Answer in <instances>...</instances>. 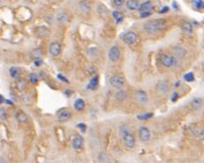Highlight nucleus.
Returning <instances> with one entry per match:
<instances>
[{"label": "nucleus", "mask_w": 204, "mask_h": 163, "mask_svg": "<svg viewBox=\"0 0 204 163\" xmlns=\"http://www.w3.org/2000/svg\"><path fill=\"white\" fill-rule=\"evenodd\" d=\"M193 5L197 9H203L204 10V2L202 0H193Z\"/></svg>", "instance_id": "26"}, {"label": "nucleus", "mask_w": 204, "mask_h": 163, "mask_svg": "<svg viewBox=\"0 0 204 163\" xmlns=\"http://www.w3.org/2000/svg\"><path fill=\"white\" fill-rule=\"evenodd\" d=\"M68 15H67L65 12H60V13L57 15V20L61 23H65V22L68 21Z\"/></svg>", "instance_id": "21"}, {"label": "nucleus", "mask_w": 204, "mask_h": 163, "mask_svg": "<svg viewBox=\"0 0 204 163\" xmlns=\"http://www.w3.org/2000/svg\"><path fill=\"white\" fill-rule=\"evenodd\" d=\"M71 118V112L70 111H63L62 113L59 115V121L60 122H66L70 120Z\"/></svg>", "instance_id": "16"}, {"label": "nucleus", "mask_w": 204, "mask_h": 163, "mask_svg": "<svg viewBox=\"0 0 204 163\" xmlns=\"http://www.w3.org/2000/svg\"><path fill=\"white\" fill-rule=\"evenodd\" d=\"M40 35L42 36V37H44V36L47 35V33H48V29H47L46 27H44V26H42V27L40 28Z\"/></svg>", "instance_id": "32"}, {"label": "nucleus", "mask_w": 204, "mask_h": 163, "mask_svg": "<svg viewBox=\"0 0 204 163\" xmlns=\"http://www.w3.org/2000/svg\"><path fill=\"white\" fill-rule=\"evenodd\" d=\"M25 86H26L25 80H23V79H19V78L16 79V87H17L18 90L21 91V90H23L24 88H25Z\"/></svg>", "instance_id": "22"}, {"label": "nucleus", "mask_w": 204, "mask_h": 163, "mask_svg": "<svg viewBox=\"0 0 204 163\" xmlns=\"http://www.w3.org/2000/svg\"><path fill=\"white\" fill-rule=\"evenodd\" d=\"M168 10H169V8L166 6V7H164V8H163V9H161V10H160V13H165V12H167V11H168Z\"/></svg>", "instance_id": "39"}, {"label": "nucleus", "mask_w": 204, "mask_h": 163, "mask_svg": "<svg viewBox=\"0 0 204 163\" xmlns=\"http://www.w3.org/2000/svg\"><path fill=\"white\" fill-rule=\"evenodd\" d=\"M58 79H60L61 81H62V82H65V83H69V81L67 80V78H65V77H63L61 74H59V75H58Z\"/></svg>", "instance_id": "36"}, {"label": "nucleus", "mask_w": 204, "mask_h": 163, "mask_svg": "<svg viewBox=\"0 0 204 163\" xmlns=\"http://www.w3.org/2000/svg\"><path fill=\"white\" fill-rule=\"evenodd\" d=\"M99 161L100 162H107L108 161V156L106 153H104V152H102L100 154V156H99Z\"/></svg>", "instance_id": "31"}, {"label": "nucleus", "mask_w": 204, "mask_h": 163, "mask_svg": "<svg viewBox=\"0 0 204 163\" xmlns=\"http://www.w3.org/2000/svg\"><path fill=\"white\" fill-rule=\"evenodd\" d=\"M161 62L165 68H173L177 65V60L172 56L169 54H162L160 58Z\"/></svg>", "instance_id": "3"}, {"label": "nucleus", "mask_w": 204, "mask_h": 163, "mask_svg": "<svg viewBox=\"0 0 204 163\" xmlns=\"http://www.w3.org/2000/svg\"><path fill=\"white\" fill-rule=\"evenodd\" d=\"M84 146V139L82 136H75L72 140V147L75 150H81Z\"/></svg>", "instance_id": "10"}, {"label": "nucleus", "mask_w": 204, "mask_h": 163, "mask_svg": "<svg viewBox=\"0 0 204 163\" xmlns=\"http://www.w3.org/2000/svg\"><path fill=\"white\" fill-rule=\"evenodd\" d=\"M109 84H110V86H111V87L119 89V88H121L122 86L124 85V79L122 78L121 76L114 75V76H112L111 78H110Z\"/></svg>", "instance_id": "6"}, {"label": "nucleus", "mask_w": 204, "mask_h": 163, "mask_svg": "<svg viewBox=\"0 0 204 163\" xmlns=\"http://www.w3.org/2000/svg\"><path fill=\"white\" fill-rule=\"evenodd\" d=\"M202 105H203V100L201 99V98H194V99H192L190 102L191 108H192V110H194V111L199 110L202 107Z\"/></svg>", "instance_id": "13"}, {"label": "nucleus", "mask_w": 204, "mask_h": 163, "mask_svg": "<svg viewBox=\"0 0 204 163\" xmlns=\"http://www.w3.org/2000/svg\"><path fill=\"white\" fill-rule=\"evenodd\" d=\"M153 9H154V5H153V3L151 1H146L142 4H140L138 6V11L140 13V17L144 18L150 16L152 14Z\"/></svg>", "instance_id": "2"}, {"label": "nucleus", "mask_w": 204, "mask_h": 163, "mask_svg": "<svg viewBox=\"0 0 204 163\" xmlns=\"http://www.w3.org/2000/svg\"><path fill=\"white\" fill-rule=\"evenodd\" d=\"M174 54L178 58H183L185 56V54H186V52H185L184 48H181V46H177V48H174Z\"/></svg>", "instance_id": "17"}, {"label": "nucleus", "mask_w": 204, "mask_h": 163, "mask_svg": "<svg viewBox=\"0 0 204 163\" xmlns=\"http://www.w3.org/2000/svg\"><path fill=\"white\" fill-rule=\"evenodd\" d=\"M112 16H113V18H115V19H118L119 17H121V13H120L119 11H113Z\"/></svg>", "instance_id": "35"}, {"label": "nucleus", "mask_w": 204, "mask_h": 163, "mask_svg": "<svg viewBox=\"0 0 204 163\" xmlns=\"http://www.w3.org/2000/svg\"><path fill=\"white\" fill-rule=\"evenodd\" d=\"M156 88H157V91L159 92V94H161V95H165L169 90V84H168V82H166V81H161L157 84Z\"/></svg>", "instance_id": "12"}, {"label": "nucleus", "mask_w": 204, "mask_h": 163, "mask_svg": "<svg viewBox=\"0 0 204 163\" xmlns=\"http://www.w3.org/2000/svg\"><path fill=\"white\" fill-rule=\"evenodd\" d=\"M199 136H200V138H201V139H203V140H204V131H202V132H201V133L199 134Z\"/></svg>", "instance_id": "40"}, {"label": "nucleus", "mask_w": 204, "mask_h": 163, "mask_svg": "<svg viewBox=\"0 0 204 163\" xmlns=\"http://www.w3.org/2000/svg\"><path fill=\"white\" fill-rule=\"evenodd\" d=\"M28 80H29V82L32 85H36V84L38 83V77L36 76V74L31 73V74H29V76H28Z\"/></svg>", "instance_id": "25"}, {"label": "nucleus", "mask_w": 204, "mask_h": 163, "mask_svg": "<svg viewBox=\"0 0 204 163\" xmlns=\"http://www.w3.org/2000/svg\"><path fill=\"white\" fill-rule=\"evenodd\" d=\"M128 132H130V128L129 127H127V126H122V127H120V129H119L120 138H121L123 135H125L126 133H128Z\"/></svg>", "instance_id": "28"}, {"label": "nucleus", "mask_w": 204, "mask_h": 163, "mask_svg": "<svg viewBox=\"0 0 204 163\" xmlns=\"http://www.w3.org/2000/svg\"><path fill=\"white\" fill-rule=\"evenodd\" d=\"M138 137L142 142H146L151 139V132L146 127H140L138 130Z\"/></svg>", "instance_id": "8"}, {"label": "nucleus", "mask_w": 204, "mask_h": 163, "mask_svg": "<svg viewBox=\"0 0 204 163\" xmlns=\"http://www.w3.org/2000/svg\"><path fill=\"white\" fill-rule=\"evenodd\" d=\"M61 50H62V46H61V44L59 43V42H57V41L52 42V43L50 44V48H49V50H50V54H52L53 56H60Z\"/></svg>", "instance_id": "9"}, {"label": "nucleus", "mask_w": 204, "mask_h": 163, "mask_svg": "<svg viewBox=\"0 0 204 163\" xmlns=\"http://www.w3.org/2000/svg\"><path fill=\"white\" fill-rule=\"evenodd\" d=\"M166 27V21L164 19H156L153 20V21H149L144 25V30L149 34H157L160 31L165 30Z\"/></svg>", "instance_id": "1"}, {"label": "nucleus", "mask_w": 204, "mask_h": 163, "mask_svg": "<svg viewBox=\"0 0 204 163\" xmlns=\"http://www.w3.org/2000/svg\"><path fill=\"white\" fill-rule=\"evenodd\" d=\"M124 1L125 0H113V5L116 6V7H120V6L123 5Z\"/></svg>", "instance_id": "33"}, {"label": "nucleus", "mask_w": 204, "mask_h": 163, "mask_svg": "<svg viewBox=\"0 0 204 163\" xmlns=\"http://www.w3.org/2000/svg\"><path fill=\"white\" fill-rule=\"evenodd\" d=\"M138 6H140L138 0H127V1H126V7L129 10L138 9Z\"/></svg>", "instance_id": "14"}, {"label": "nucleus", "mask_w": 204, "mask_h": 163, "mask_svg": "<svg viewBox=\"0 0 204 163\" xmlns=\"http://www.w3.org/2000/svg\"><path fill=\"white\" fill-rule=\"evenodd\" d=\"M182 29H183V31L187 32V33H191V32L193 31L192 25H191V23H189V22H184V23H183Z\"/></svg>", "instance_id": "24"}, {"label": "nucleus", "mask_w": 204, "mask_h": 163, "mask_svg": "<svg viewBox=\"0 0 204 163\" xmlns=\"http://www.w3.org/2000/svg\"><path fill=\"white\" fill-rule=\"evenodd\" d=\"M3 101H4L3 97H2V96H1V95H0V104H1V103H2V102H3Z\"/></svg>", "instance_id": "41"}, {"label": "nucleus", "mask_w": 204, "mask_h": 163, "mask_svg": "<svg viewBox=\"0 0 204 163\" xmlns=\"http://www.w3.org/2000/svg\"><path fill=\"white\" fill-rule=\"evenodd\" d=\"M138 35H136L134 32H126V33L123 34L122 36V40H123L124 43L128 44V46H131V44H134L136 41H138Z\"/></svg>", "instance_id": "4"}, {"label": "nucleus", "mask_w": 204, "mask_h": 163, "mask_svg": "<svg viewBox=\"0 0 204 163\" xmlns=\"http://www.w3.org/2000/svg\"><path fill=\"white\" fill-rule=\"evenodd\" d=\"M136 101L138 102L140 104H142V105H146V103H148L149 99H148V95H146V92L144 91H138L136 93Z\"/></svg>", "instance_id": "11"}, {"label": "nucleus", "mask_w": 204, "mask_h": 163, "mask_svg": "<svg viewBox=\"0 0 204 163\" xmlns=\"http://www.w3.org/2000/svg\"><path fill=\"white\" fill-rule=\"evenodd\" d=\"M121 139L123 141L124 145L127 148H133L134 145H136V139H134V136L131 134V132H128L125 135H123Z\"/></svg>", "instance_id": "5"}, {"label": "nucleus", "mask_w": 204, "mask_h": 163, "mask_svg": "<svg viewBox=\"0 0 204 163\" xmlns=\"http://www.w3.org/2000/svg\"><path fill=\"white\" fill-rule=\"evenodd\" d=\"M178 97H179V95H178V94H177V93H174V94H173L172 101H173V102H175V101H176V100H177V98H178Z\"/></svg>", "instance_id": "38"}, {"label": "nucleus", "mask_w": 204, "mask_h": 163, "mask_svg": "<svg viewBox=\"0 0 204 163\" xmlns=\"http://www.w3.org/2000/svg\"><path fill=\"white\" fill-rule=\"evenodd\" d=\"M0 161H1V162H4V160H3V159H0Z\"/></svg>", "instance_id": "42"}, {"label": "nucleus", "mask_w": 204, "mask_h": 163, "mask_svg": "<svg viewBox=\"0 0 204 163\" xmlns=\"http://www.w3.org/2000/svg\"><path fill=\"white\" fill-rule=\"evenodd\" d=\"M184 79L186 82H189V83H191V82L194 81V75H193V73H188V74H186L184 76Z\"/></svg>", "instance_id": "30"}, {"label": "nucleus", "mask_w": 204, "mask_h": 163, "mask_svg": "<svg viewBox=\"0 0 204 163\" xmlns=\"http://www.w3.org/2000/svg\"><path fill=\"white\" fill-rule=\"evenodd\" d=\"M34 62H36V67H40V65L42 64V60H40V58H38V60H34Z\"/></svg>", "instance_id": "37"}, {"label": "nucleus", "mask_w": 204, "mask_h": 163, "mask_svg": "<svg viewBox=\"0 0 204 163\" xmlns=\"http://www.w3.org/2000/svg\"><path fill=\"white\" fill-rule=\"evenodd\" d=\"M9 74L13 79H17L20 76V70L18 68H16V67H12L9 70Z\"/></svg>", "instance_id": "20"}, {"label": "nucleus", "mask_w": 204, "mask_h": 163, "mask_svg": "<svg viewBox=\"0 0 204 163\" xmlns=\"http://www.w3.org/2000/svg\"><path fill=\"white\" fill-rule=\"evenodd\" d=\"M108 58H109L110 62H117L120 58V50L117 46H112L109 50V52H108Z\"/></svg>", "instance_id": "7"}, {"label": "nucleus", "mask_w": 204, "mask_h": 163, "mask_svg": "<svg viewBox=\"0 0 204 163\" xmlns=\"http://www.w3.org/2000/svg\"><path fill=\"white\" fill-rule=\"evenodd\" d=\"M32 58H34V60H38V58H40L42 56V52L40 50V48H38V50H32Z\"/></svg>", "instance_id": "27"}, {"label": "nucleus", "mask_w": 204, "mask_h": 163, "mask_svg": "<svg viewBox=\"0 0 204 163\" xmlns=\"http://www.w3.org/2000/svg\"><path fill=\"white\" fill-rule=\"evenodd\" d=\"M77 128H78V129L80 130L81 132H85V131H86V128H87V126L85 125V124L81 123V124H78V125H77Z\"/></svg>", "instance_id": "34"}, {"label": "nucleus", "mask_w": 204, "mask_h": 163, "mask_svg": "<svg viewBox=\"0 0 204 163\" xmlns=\"http://www.w3.org/2000/svg\"><path fill=\"white\" fill-rule=\"evenodd\" d=\"M15 116H16V120H17L19 123H24V122L27 121V116H26L23 112L18 111Z\"/></svg>", "instance_id": "19"}, {"label": "nucleus", "mask_w": 204, "mask_h": 163, "mask_svg": "<svg viewBox=\"0 0 204 163\" xmlns=\"http://www.w3.org/2000/svg\"><path fill=\"white\" fill-rule=\"evenodd\" d=\"M153 117L152 113H148V114H144V115H138V119L140 120V121H146V120H149L150 118Z\"/></svg>", "instance_id": "29"}, {"label": "nucleus", "mask_w": 204, "mask_h": 163, "mask_svg": "<svg viewBox=\"0 0 204 163\" xmlns=\"http://www.w3.org/2000/svg\"><path fill=\"white\" fill-rule=\"evenodd\" d=\"M74 108H75V110H77V111H83L84 108H85L84 100H82V99L76 100L75 103H74Z\"/></svg>", "instance_id": "18"}, {"label": "nucleus", "mask_w": 204, "mask_h": 163, "mask_svg": "<svg viewBox=\"0 0 204 163\" xmlns=\"http://www.w3.org/2000/svg\"><path fill=\"white\" fill-rule=\"evenodd\" d=\"M98 82H99L98 76H95L94 78L92 79V80L89 82L88 86H87L88 90H91V91H94V90H96L97 87H98Z\"/></svg>", "instance_id": "15"}, {"label": "nucleus", "mask_w": 204, "mask_h": 163, "mask_svg": "<svg viewBox=\"0 0 204 163\" xmlns=\"http://www.w3.org/2000/svg\"><path fill=\"white\" fill-rule=\"evenodd\" d=\"M115 98H116V100H118V101H123V100L126 98L125 91H123V90H119V91L115 94Z\"/></svg>", "instance_id": "23"}]
</instances>
